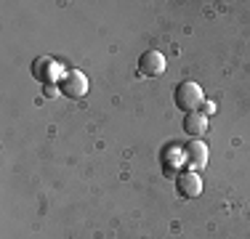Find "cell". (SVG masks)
Masks as SVG:
<instances>
[{"mask_svg": "<svg viewBox=\"0 0 250 239\" xmlns=\"http://www.w3.org/2000/svg\"><path fill=\"white\" fill-rule=\"evenodd\" d=\"M202 115H216V104H213V101H202Z\"/></svg>", "mask_w": 250, "mask_h": 239, "instance_id": "9", "label": "cell"}, {"mask_svg": "<svg viewBox=\"0 0 250 239\" xmlns=\"http://www.w3.org/2000/svg\"><path fill=\"white\" fill-rule=\"evenodd\" d=\"M202 101H205V93H202V88L197 82L192 80H184L181 85L176 88V106L184 112H197L202 106Z\"/></svg>", "mask_w": 250, "mask_h": 239, "instance_id": "1", "label": "cell"}, {"mask_svg": "<svg viewBox=\"0 0 250 239\" xmlns=\"http://www.w3.org/2000/svg\"><path fill=\"white\" fill-rule=\"evenodd\" d=\"M32 72H35V77H38V80L45 82V85H56L59 77L67 75L62 64H56L53 59H38V61H35V67H32Z\"/></svg>", "mask_w": 250, "mask_h": 239, "instance_id": "2", "label": "cell"}, {"mask_svg": "<svg viewBox=\"0 0 250 239\" xmlns=\"http://www.w3.org/2000/svg\"><path fill=\"white\" fill-rule=\"evenodd\" d=\"M139 69H141V75H146V77H160V75L165 72V56H163L160 51H146V53H141Z\"/></svg>", "mask_w": 250, "mask_h": 239, "instance_id": "6", "label": "cell"}, {"mask_svg": "<svg viewBox=\"0 0 250 239\" xmlns=\"http://www.w3.org/2000/svg\"><path fill=\"white\" fill-rule=\"evenodd\" d=\"M184 130H187L189 136H202V133H208V117L202 115V112H189L187 120H184Z\"/></svg>", "mask_w": 250, "mask_h": 239, "instance_id": "7", "label": "cell"}, {"mask_svg": "<svg viewBox=\"0 0 250 239\" xmlns=\"http://www.w3.org/2000/svg\"><path fill=\"white\" fill-rule=\"evenodd\" d=\"M208 154L210 152H208V146L200 139H192L187 143V149H184V159H187V165L192 170H202L208 165Z\"/></svg>", "mask_w": 250, "mask_h": 239, "instance_id": "5", "label": "cell"}, {"mask_svg": "<svg viewBox=\"0 0 250 239\" xmlns=\"http://www.w3.org/2000/svg\"><path fill=\"white\" fill-rule=\"evenodd\" d=\"M62 93H67L69 99H83V96L88 93V77L83 75V72H67L62 80Z\"/></svg>", "mask_w": 250, "mask_h": 239, "instance_id": "4", "label": "cell"}, {"mask_svg": "<svg viewBox=\"0 0 250 239\" xmlns=\"http://www.w3.org/2000/svg\"><path fill=\"white\" fill-rule=\"evenodd\" d=\"M56 93H59L56 85H45V96H56Z\"/></svg>", "mask_w": 250, "mask_h": 239, "instance_id": "10", "label": "cell"}, {"mask_svg": "<svg viewBox=\"0 0 250 239\" xmlns=\"http://www.w3.org/2000/svg\"><path fill=\"white\" fill-rule=\"evenodd\" d=\"M178 162H187V159H184V152H176V149H170V152H168V170H176Z\"/></svg>", "mask_w": 250, "mask_h": 239, "instance_id": "8", "label": "cell"}, {"mask_svg": "<svg viewBox=\"0 0 250 239\" xmlns=\"http://www.w3.org/2000/svg\"><path fill=\"white\" fill-rule=\"evenodd\" d=\"M176 189L181 197H187V199H194V197H200L202 191V178L197 170H184L176 176Z\"/></svg>", "mask_w": 250, "mask_h": 239, "instance_id": "3", "label": "cell"}]
</instances>
